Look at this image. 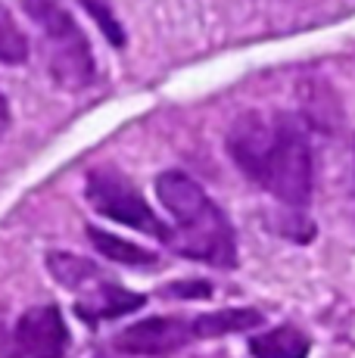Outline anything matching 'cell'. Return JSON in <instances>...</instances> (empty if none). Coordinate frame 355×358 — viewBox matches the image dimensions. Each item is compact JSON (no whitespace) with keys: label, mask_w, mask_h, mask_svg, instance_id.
<instances>
[{"label":"cell","mask_w":355,"mask_h":358,"mask_svg":"<svg viewBox=\"0 0 355 358\" xmlns=\"http://www.w3.org/2000/svg\"><path fill=\"white\" fill-rule=\"evenodd\" d=\"M262 187L271 190L281 203L303 209L312 196V147L303 119L281 113L275 119V141L265 165Z\"/></svg>","instance_id":"3957f363"},{"label":"cell","mask_w":355,"mask_h":358,"mask_svg":"<svg viewBox=\"0 0 355 358\" xmlns=\"http://www.w3.org/2000/svg\"><path fill=\"white\" fill-rule=\"evenodd\" d=\"M196 340L194 318H147L125 327L115 336V346L128 355H168Z\"/></svg>","instance_id":"52a82bcc"},{"label":"cell","mask_w":355,"mask_h":358,"mask_svg":"<svg viewBox=\"0 0 355 358\" xmlns=\"http://www.w3.org/2000/svg\"><path fill=\"white\" fill-rule=\"evenodd\" d=\"M47 271L53 274V280L63 287H69V290H87L91 284H97L100 280V268L94 265V262L81 259V256H72V252H47Z\"/></svg>","instance_id":"8fae6325"},{"label":"cell","mask_w":355,"mask_h":358,"mask_svg":"<svg viewBox=\"0 0 355 358\" xmlns=\"http://www.w3.org/2000/svg\"><path fill=\"white\" fill-rule=\"evenodd\" d=\"M309 349H312L309 336L290 324L265 330L256 340H249L252 358H309Z\"/></svg>","instance_id":"9c48e42d"},{"label":"cell","mask_w":355,"mask_h":358,"mask_svg":"<svg viewBox=\"0 0 355 358\" xmlns=\"http://www.w3.org/2000/svg\"><path fill=\"white\" fill-rule=\"evenodd\" d=\"M31 22L41 29L47 41V66L57 85L66 91H81L97 78V63H94L91 44H87L85 31L75 25L72 13L66 10L59 0H19Z\"/></svg>","instance_id":"7a4b0ae2"},{"label":"cell","mask_w":355,"mask_h":358,"mask_svg":"<svg viewBox=\"0 0 355 358\" xmlns=\"http://www.w3.org/2000/svg\"><path fill=\"white\" fill-rule=\"evenodd\" d=\"M87 237H91V243L97 246L100 256L119 262V265H156V252L140 250V246H134V243H128V240L115 237V234H106L100 228H87Z\"/></svg>","instance_id":"7c38bea8"},{"label":"cell","mask_w":355,"mask_h":358,"mask_svg":"<svg viewBox=\"0 0 355 358\" xmlns=\"http://www.w3.org/2000/svg\"><path fill=\"white\" fill-rule=\"evenodd\" d=\"M162 293L178 296V299H206V296H212V284H206V280H181V284H168Z\"/></svg>","instance_id":"9a60e30c"},{"label":"cell","mask_w":355,"mask_h":358,"mask_svg":"<svg viewBox=\"0 0 355 358\" xmlns=\"http://www.w3.org/2000/svg\"><path fill=\"white\" fill-rule=\"evenodd\" d=\"M143 302H147V296L131 293L119 284H109V280H97V284H91V290H81V299L75 302V315L85 324H97V321L138 312V308H143Z\"/></svg>","instance_id":"ba28073f"},{"label":"cell","mask_w":355,"mask_h":358,"mask_svg":"<svg viewBox=\"0 0 355 358\" xmlns=\"http://www.w3.org/2000/svg\"><path fill=\"white\" fill-rule=\"evenodd\" d=\"M156 196L175 218V231L166 240L168 246H175V252L222 268L234 265V231L224 212L206 196V190L194 178L184 171H162L156 178Z\"/></svg>","instance_id":"6da1fadb"},{"label":"cell","mask_w":355,"mask_h":358,"mask_svg":"<svg viewBox=\"0 0 355 358\" xmlns=\"http://www.w3.org/2000/svg\"><path fill=\"white\" fill-rule=\"evenodd\" d=\"M13 346L19 358H63L69 349V327L57 306H35L16 321Z\"/></svg>","instance_id":"5b68a950"},{"label":"cell","mask_w":355,"mask_h":358,"mask_svg":"<svg viewBox=\"0 0 355 358\" xmlns=\"http://www.w3.org/2000/svg\"><path fill=\"white\" fill-rule=\"evenodd\" d=\"M25 59H29V38L16 25L13 13L6 10V3L0 0V63L19 66Z\"/></svg>","instance_id":"4fadbf2b"},{"label":"cell","mask_w":355,"mask_h":358,"mask_svg":"<svg viewBox=\"0 0 355 358\" xmlns=\"http://www.w3.org/2000/svg\"><path fill=\"white\" fill-rule=\"evenodd\" d=\"M271 141H275V122H268L262 113H243L228 131L231 159L259 187H262L265 165L271 156Z\"/></svg>","instance_id":"8992f818"},{"label":"cell","mask_w":355,"mask_h":358,"mask_svg":"<svg viewBox=\"0 0 355 358\" xmlns=\"http://www.w3.org/2000/svg\"><path fill=\"white\" fill-rule=\"evenodd\" d=\"M10 128V106H6V97L3 91H0V131Z\"/></svg>","instance_id":"2e32d148"},{"label":"cell","mask_w":355,"mask_h":358,"mask_svg":"<svg viewBox=\"0 0 355 358\" xmlns=\"http://www.w3.org/2000/svg\"><path fill=\"white\" fill-rule=\"evenodd\" d=\"M262 324V312L256 308H224V312L212 315H196L194 318V334L196 340H212V336H228V334H240Z\"/></svg>","instance_id":"30bf717a"},{"label":"cell","mask_w":355,"mask_h":358,"mask_svg":"<svg viewBox=\"0 0 355 358\" xmlns=\"http://www.w3.org/2000/svg\"><path fill=\"white\" fill-rule=\"evenodd\" d=\"M85 194H87V203H91L100 215L113 218V222H122V224H128V228L150 234V237H156V240H168V234H172V228L162 224L159 215L147 206L140 190L134 187L125 175H119V171L94 169L91 175H87Z\"/></svg>","instance_id":"277c9868"},{"label":"cell","mask_w":355,"mask_h":358,"mask_svg":"<svg viewBox=\"0 0 355 358\" xmlns=\"http://www.w3.org/2000/svg\"><path fill=\"white\" fill-rule=\"evenodd\" d=\"M81 6H85V10L97 19V25L103 29V34L109 38V44H113L115 50H122V47H125V31H122V22L115 19V13L109 10L106 3H100V0H81Z\"/></svg>","instance_id":"5bb4252c"}]
</instances>
